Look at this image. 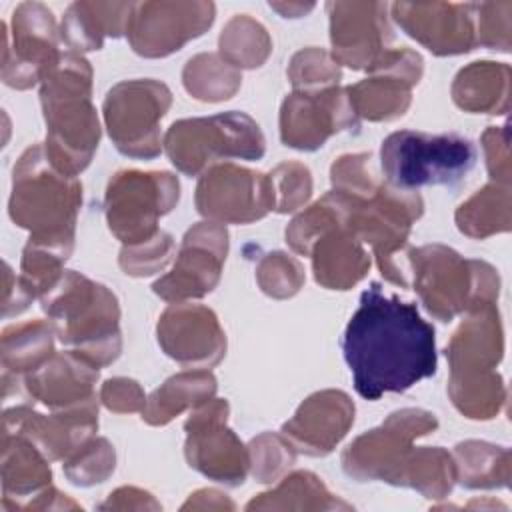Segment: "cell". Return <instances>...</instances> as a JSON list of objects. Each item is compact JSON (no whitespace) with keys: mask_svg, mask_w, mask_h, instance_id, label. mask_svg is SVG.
I'll return each mask as SVG.
<instances>
[{"mask_svg":"<svg viewBox=\"0 0 512 512\" xmlns=\"http://www.w3.org/2000/svg\"><path fill=\"white\" fill-rule=\"evenodd\" d=\"M202 224L190 230L184 238V248L174 266V274L154 284V292L162 298H184L202 296L212 290L218 282L220 264L226 254V232L220 228L218 234L208 242H202Z\"/></svg>","mask_w":512,"mask_h":512,"instance_id":"cell-13","label":"cell"},{"mask_svg":"<svg viewBox=\"0 0 512 512\" xmlns=\"http://www.w3.org/2000/svg\"><path fill=\"white\" fill-rule=\"evenodd\" d=\"M354 108L340 88L320 94H292L282 106V140L286 146L314 150L334 132L354 124Z\"/></svg>","mask_w":512,"mask_h":512,"instance_id":"cell-12","label":"cell"},{"mask_svg":"<svg viewBox=\"0 0 512 512\" xmlns=\"http://www.w3.org/2000/svg\"><path fill=\"white\" fill-rule=\"evenodd\" d=\"M168 106V88L152 80L122 82L112 88L104 114L118 150L130 156H156L160 152L158 120Z\"/></svg>","mask_w":512,"mask_h":512,"instance_id":"cell-7","label":"cell"},{"mask_svg":"<svg viewBox=\"0 0 512 512\" xmlns=\"http://www.w3.org/2000/svg\"><path fill=\"white\" fill-rule=\"evenodd\" d=\"M216 390V382L210 374H180L170 378L162 388H158L146 408L144 418L152 424H164L184 406L206 402Z\"/></svg>","mask_w":512,"mask_h":512,"instance_id":"cell-21","label":"cell"},{"mask_svg":"<svg viewBox=\"0 0 512 512\" xmlns=\"http://www.w3.org/2000/svg\"><path fill=\"white\" fill-rule=\"evenodd\" d=\"M472 4H394L392 12L396 22L416 40L436 52L438 30L450 54L472 50Z\"/></svg>","mask_w":512,"mask_h":512,"instance_id":"cell-16","label":"cell"},{"mask_svg":"<svg viewBox=\"0 0 512 512\" xmlns=\"http://www.w3.org/2000/svg\"><path fill=\"white\" fill-rule=\"evenodd\" d=\"M476 162V148L456 134L394 132L382 144V168L388 182L402 190L426 184H456Z\"/></svg>","mask_w":512,"mask_h":512,"instance_id":"cell-5","label":"cell"},{"mask_svg":"<svg viewBox=\"0 0 512 512\" xmlns=\"http://www.w3.org/2000/svg\"><path fill=\"white\" fill-rule=\"evenodd\" d=\"M42 308L54 320L58 338L82 346V354L94 364L118 356V306L104 286L68 272L42 296Z\"/></svg>","mask_w":512,"mask_h":512,"instance_id":"cell-4","label":"cell"},{"mask_svg":"<svg viewBox=\"0 0 512 512\" xmlns=\"http://www.w3.org/2000/svg\"><path fill=\"white\" fill-rule=\"evenodd\" d=\"M216 318L210 310L200 306H178L164 312L162 322L158 324V332H176L186 336H164L160 338L168 356L190 362V364H212L222 356L224 344L210 342L204 338H196V334L216 330Z\"/></svg>","mask_w":512,"mask_h":512,"instance_id":"cell-18","label":"cell"},{"mask_svg":"<svg viewBox=\"0 0 512 512\" xmlns=\"http://www.w3.org/2000/svg\"><path fill=\"white\" fill-rule=\"evenodd\" d=\"M48 160L40 146L22 154L14 166L10 216L32 232V244L66 258L74 238L80 184Z\"/></svg>","mask_w":512,"mask_h":512,"instance_id":"cell-2","label":"cell"},{"mask_svg":"<svg viewBox=\"0 0 512 512\" xmlns=\"http://www.w3.org/2000/svg\"><path fill=\"white\" fill-rule=\"evenodd\" d=\"M170 160L186 174H196L220 156L260 158L264 138L246 114L228 112L212 118L174 122L166 134Z\"/></svg>","mask_w":512,"mask_h":512,"instance_id":"cell-6","label":"cell"},{"mask_svg":"<svg viewBox=\"0 0 512 512\" xmlns=\"http://www.w3.org/2000/svg\"><path fill=\"white\" fill-rule=\"evenodd\" d=\"M98 378V364L84 354L68 352L48 358L26 378L30 396L42 400L46 406H78V402L92 400V382Z\"/></svg>","mask_w":512,"mask_h":512,"instance_id":"cell-17","label":"cell"},{"mask_svg":"<svg viewBox=\"0 0 512 512\" xmlns=\"http://www.w3.org/2000/svg\"><path fill=\"white\" fill-rule=\"evenodd\" d=\"M408 86V82L398 78H366L354 88H348L350 104L358 114L370 120L394 118L402 114L410 102Z\"/></svg>","mask_w":512,"mask_h":512,"instance_id":"cell-24","label":"cell"},{"mask_svg":"<svg viewBox=\"0 0 512 512\" xmlns=\"http://www.w3.org/2000/svg\"><path fill=\"white\" fill-rule=\"evenodd\" d=\"M102 398L106 406L114 410H136L142 404V394L136 382L124 378L108 380L102 388Z\"/></svg>","mask_w":512,"mask_h":512,"instance_id":"cell-25","label":"cell"},{"mask_svg":"<svg viewBox=\"0 0 512 512\" xmlns=\"http://www.w3.org/2000/svg\"><path fill=\"white\" fill-rule=\"evenodd\" d=\"M42 106L48 124L46 154L64 174L82 170L98 146V120L90 104V68L76 54H60L42 78Z\"/></svg>","mask_w":512,"mask_h":512,"instance_id":"cell-3","label":"cell"},{"mask_svg":"<svg viewBox=\"0 0 512 512\" xmlns=\"http://www.w3.org/2000/svg\"><path fill=\"white\" fill-rule=\"evenodd\" d=\"M368 266L370 260L356 244L354 234L330 232L314 252L316 280L328 288L346 290L364 276Z\"/></svg>","mask_w":512,"mask_h":512,"instance_id":"cell-20","label":"cell"},{"mask_svg":"<svg viewBox=\"0 0 512 512\" xmlns=\"http://www.w3.org/2000/svg\"><path fill=\"white\" fill-rule=\"evenodd\" d=\"M330 22L354 28V32H334L332 44L336 60L350 68L374 64L380 56L382 40L390 38V28L382 18L384 4H328Z\"/></svg>","mask_w":512,"mask_h":512,"instance_id":"cell-15","label":"cell"},{"mask_svg":"<svg viewBox=\"0 0 512 512\" xmlns=\"http://www.w3.org/2000/svg\"><path fill=\"white\" fill-rule=\"evenodd\" d=\"M354 420V406L342 392H320L310 396L282 432L290 434L306 454H326L346 434Z\"/></svg>","mask_w":512,"mask_h":512,"instance_id":"cell-14","label":"cell"},{"mask_svg":"<svg viewBox=\"0 0 512 512\" xmlns=\"http://www.w3.org/2000/svg\"><path fill=\"white\" fill-rule=\"evenodd\" d=\"M132 4L76 2L62 20V38L76 50H98L106 34L118 36L130 18Z\"/></svg>","mask_w":512,"mask_h":512,"instance_id":"cell-19","label":"cell"},{"mask_svg":"<svg viewBox=\"0 0 512 512\" xmlns=\"http://www.w3.org/2000/svg\"><path fill=\"white\" fill-rule=\"evenodd\" d=\"M52 352L50 328L44 322H30L10 326L2 336V360L4 372H26L40 368Z\"/></svg>","mask_w":512,"mask_h":512,"instance_id":"cell-22","label":"cell"},{"mask_svg":"<svg viewBox=\"0 0 512 512\" xmlns=\"http://www.w3.org/2000/svg\"><path fill=\"white\" fill-rule=\"evenodd\" d=\"M12 16V42L4 36L2 78L8 86L30 88L58 62V34L52 12L42 4H20Z\"/></svg>","mask_w":512,"mask_h":512,"instance_id":"cell-9","label":"cell"},{"mask_svg":"<svg viewBox=\"0 0 512 512\" xmlns=\"http://www.w3.org/2000/svg\"><path fill=\"white\" fill-rule=\"evenodd\" d=\"M342 352L354 388L366 400L404 392L436 372L432 324L422 320L416 304L386 296L378 282L362 292L344 330Z\"/></svg>","mask_w":512,"mask_h":512,"instance_id":"cell-1","label":"cell"},{"mask_svg":"<svg viewBox=\"0 0 512 512\" xmlns=\"http://www.w3.org/2000/svg\"><path fill=\"white\" fill-rule=\"evenodd\" d=\"M4 494L28 492L50 480V468L40 456V448L22 434L4 432Z\"/></svg>","mask_w":512,"mask_h":512,"instance_id":"cell-23","label":"cell"},{"mask_svg":"<svg viewBox=\"0 0 512 512\" xmlns=\"http://www.w3.org/2000/svg\"><path fill=\"white\" fill-rule=\"evenodd\" d=\"M270 256H272V258H268V262H270V266H272L276 272H286V270H290V268H294V266H296V262H294V260L284 258V254H280V252L270 254ZM278 278H282V274H276V278H272L268 284H264V286H262V290H264V292H268V294H272V288H274V284H276V280H278ZM300 282H302V274H300V272L286 274V276H284V280H282V288H286V290H284V296L294 294V292L298 290Z\"/></svg>","mask_w":512,"mask_h":512,"instance_id":"cell-26","label":"cell"},{"mask_svg":"<svg viewBox=\"0 0 512 512\" xmlns=\"http://www.w3.org/2000/svg\"><path fill=\"white\" fill-rule=\"evenodd\" d=\"M178 200V182L166 172H122L108 186V222L122 242H146L156 218Z\"/></svg>","mask_w":512,"mask_h":512,"instance_id":"cell-8","label":"cell"},{"mask_svg":"<svg viewBox=\"0 0 512 512\" xmlns=\"http://www.w3.org/2000/svg\"><path fill=\"white\" fill-rule=\"evenodd\" d=\"M262 174L236 168L216 166L204 174L198 184V212L226 222H250L274 206L272 182Z\"/></svg>","mask_w":512,"mask_h":512,"instance_id":"cell-11","label":"cell"},{"mask_svg":"<svg viewBox=\"0 0 512 512\" xmlns=\"http://www.w3.org/2000/svg\"><path fill=\"white\" fill-rule=\"evenodd\" d=\"M212 20L214 4L210 2H144L132 4L126 30L138 54L166 56L200 36Z\"/></svg>","mask_w":512,"mask_h":512,"instance_id":"cell-10","label":"cell"}]
</instances>
